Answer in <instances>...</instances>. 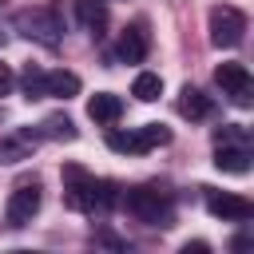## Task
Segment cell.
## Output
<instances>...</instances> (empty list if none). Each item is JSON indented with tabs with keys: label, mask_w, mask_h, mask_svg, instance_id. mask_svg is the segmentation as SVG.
<instances>
[{
	"label": "cell",
	"mask_w": 254,
	"mask_h": 254,
	"mask_svg": "<svg viewBox=\"0 0 254 254\" xmlns=\"http://www.w3.org/2000/svg\"><path fill=\"white\" fill-rule=\"evenodd\" d=\"M16 28H20L28 40H36V44L56 48V44H60V32H64V20H60V12L48 4V8H28V12H20V16H16Z\"/></svg>",
	"instance_id": "6da1fadb"
},
{
	"label": "cell",
	"mask_w": 254,
	"mask_h": 254,
	"mask_svg": "<svg viewBox=\"0 0 254 254\" xmlns=\"http://www.w3.org/2000/svg\"><path fill=\"white\" fill-rule=\"evenodd\" d=\"M246 36V16L230 4H218L210 8V44L214 48H238Z\"/></svg>",
	"instance_id": "7a4b0ae2"
},
{
	"label": "cell",
	"mask_w": 254,
	"mask_h": 254,
	"mask_svg": "<svg viewBox=\"0 0 254 254\" xmlns=\"http://www.w3.org/2000/svg\"><path fill=\"white\" fill-rule=\"evenodd\" d=\"M64 202L71 210H87V214L95 210V179L75 163L64 167Z\"/></svg>",
	"instance_id": "3957f363"
},
{
	"label": "cell",
	"mask_w": 254,
	"mask_h": 254,
	"mask_svg": "<svg viewBox=\"0 0 254 254\" xmlns=\"http://www.w3.org/2000/svg\"><path fill=\"white\" fill-rule=\"evenodd\" d=\"M214 83L222 87V95H230L238 107H250V91H254V83H250V71H246V64H218L214 67Z\"/></svg>",
	"instance_id": "277c9868"
},
{
	"label": "cell",
	"mask_w": 254,
	"mask_h": 254,
	"mask_svg": "<svg viewBox=\"0 0 254 254\" xmlns=\"http://www.w3.org/2000/svg\"><path fill=\"white\" fill-rule=\"evenodd\" d=\"M36 210H40V183L32 179V183H20V187L8 194L4 218H8V226H28V222L36 218Z\"/></svg>",
	"instance_id": "5b68a950"
},
{
	"label": "cell",
	"mask_w": 254,
	"mask_h": 254,
	"mask_svg": "<svg viewBox=\"0 0 254 254\" xmlns=\"http://www.w3.org/2000/svg\"><path fill=\"white\" fill-rule=\"evenodd\" d=\"M123 202L139 222H167V198L155 187H131L123 194Z\"/></svg>",
	"instance_id": "8992f818"
},
{
	"label": "cell",
	"mask_w": 254,
	"mask_h": 254,
	"mask_svg": "<svg viewBox=\"0 0 254 254\" xmlns=\"http://www.w3.org/2000/svg\"><path fill=\"white\" fill-rule=\"evenodd\" d=\"M206 210H210L214 218H222V222H246V218L254 214L250 198H242V194H222V190H210V194H206Z\"/></svg>",
	"instance_id": "52a82bcc"
},
{
	"label": "cell",
	"mask_w": 254,
	"mask_h": 254,
	"mask_svg": "<svg viewBox=\"0 0 254 254\" xmlns=\"http://www.w3.org/2000/svg\"><path fill=\"white\" fill-rule=\"evenodd\" d=\"M214 167L226 171V175H246V171H250V151H246L242 143H218Z\"/></svg>",
	"instance_id": "ba28073f"
},
{
	"label": "cell",
	"mask_w": 254,
	"mask_h": 254,
	"mask_svg": "<svg viewBox=\"0 0 254 254\" xmlns=\"http://www.w3.org/2000/svg\"><path fill=\"white\" fill-rule=\"evenodd\" d=\"M119 60L123 64H143L147 60V32H143V24H135V28H127L119 36Z\"/></svg>",
	"instance_id": "9c48e42d"
},
{
	"label": "cell",
	"mask_w": 254,
	"mask_h": 254,
	"mask_svg": "<svg viewBox=\"0 0 254 254\" xmlns=\"http://www.w3.org/2000/svg\"><path fill=\"white\" fill-rule=\"evenodd\" d=\"M87 115H91L95 123H115V119L123 115V99L111 95V91H99V95L87 99Z\"/></svg>",
	"instance_id": "30bf717a"
},
{
	"label": "cell",
	"mask_w": 254,
	"mask_h": 254,
	"mask_svg": "<svg viewBox=\"0 0 254 254\" xmlns=\"http://www.w3.org/2000/svg\"><path fill=\"white\" fill-rule=\"evenodd\" d=\"M75 16H79V24L91 36H103V28H107V4L103 0H79L75 4Z\"/></svg>",
	"instance_id": "8fae6325"
},
{
	"label": "cell",
	"mask_w": 254,
	"mask_h": 254,
	"mask_svg": "<svg viewBox=\"0 0 254 254\" xmlns=\"http://www.w3.org/2000/svg\"><path fill=\"white\" fill-rule=\"evenodd\" d=\"M44 91L48 95H56V99H71V95H79V75L75 71H44Z\"/></svg>",
	"instance_id": "7c38bea8"
},
{
	"label": "cell",
	"mask_w": 254,
	"mask_h": 254,
	"mask_svg": "<svg viewBox=\"0 0 254 254\" xmlns=\"http://www.w3.org/2000/svg\"><path fill=\"white\" fill-rule=\"evenodd\" d=\"M210 107H214L210 95H202L198 87H183V91H179V115H183V119H206Z\"/></svg>",
	"instance_id": "4fadbf2b"
},
{
	"label": "cell",
	"mask_w": 254,
	"mask_h": 254,
	"mask_svg": "<svg viewBox=\"0 0 254 254\" xmlns=\"http://www.w3.org/2000/svg\"><path fill=\"white\" fill-rule=\"evenodd\" d=\"M131 95H135L139 103H155V99L163 95V75H155V71H139L135 83H131Z\"/></svg>",
	"instance_id": "5bb4252c"
},
{
	"label": "cell",
	"mask_w": 254,
	"mask_h": 254,
	"mask_svg": "<svg viewBox=\"0 0 254 254\" xmlns=\"http://www.w3.org/2000/svg\"><path fill=\"white\" fill-rule=\"evenodd\" d=\"M163 143H171V131H167L163 123H147V127L135 131V147H139V155L151 151V147H163Z\"/></svg>",
	"instance_id": "9a60e30c"
},
{
	"label": "cell",
	"mask_w": 254,
	"mask_h": 254,
	"mask_svg": "<svg viewBox=\"0 0 254 254\" xmlns=\"http://www.w3.org/2000/svg\"><path fill=\"white\" fill-rule=\"evenodd\" d=\"M20 87H24V95H28V99H44V95H48V91H44V71H40L36 64H28V67H24Z\"/></svg>",
	"instance_id": "2e32d148"
},
{
	"label": "cell",
	"mask_w": 254,
	"mask_h": 254,
	"mask_svg": "<svg viewBox=\"0 0 254 254\" xmlns=\"http://www.w3.org/2000/svg\"><path fill=\"white\" fill-rule=\"evenodd\" d=\"M44 135H52V139H75V123L67 115H48L44 119Z\"/></svg>",
	"instance_id": "e0dca14e"
},
{
	"label": "cell",
	"mask_w": 254,
	"mask_h": 254,
	"mask_svg": "<svg viewBox=\"0 0 254 254\" xmlns=\"http://www.w3.org/2000/svg\"><path fill=\"white\" fill-rule=\"evenodd\" d=\"M115 202H119V187H115L111 179H99V183H95V210H111ZM95 210H91V214H95Z\"/></svg>",
	"instance_id": "ac0fdd59"
},
{
	"label": "cell",
	"mask_w": 254,
	"mask_h": 254,
	"mask_svg": "<svg viewBox=\"0 0 254 254\" xmlns=\"http://www.w3.org/2000/svg\"><path fill=\"white\" fill-rule=\"evenodd\" d=\"M28 147H32V139H4V143H0V163H20V159H28Z\"/></svg>",
	"instance_id": "d6986e66"
},
{
	"label": "cell",
	"mask_w": 254,
	"mask_h": 254,
	"mask_svg": "<svg viewBox=\"0 0 254 254\" xmlns=\"http://www.w3.org/2000/svg\"><path fill=\"white\" fill-rule=\"evenodd\" d=\"M107 147L119 151V155H139V147H135V131H107Z\"/></svg>",
	"instance_id": "ffe728a7"
},
{
	"label": "cell",
	"mask_w": 254,
	"mask_h": 254,
	"mask_svg": "<svg viewBox=\"0 0 254 254\" xmlns=\"http://www.w3.org/2000/svg\"><path fill=\"white\" fill-rule=\"evenodd\" d=\"M214 143H242V147H246V131H242L238 123H226L222 131H214Z\"/></svg>",
	"instance_id": "44dd1931"
},
{
	"label": "cell",
	"mask_w": 254,
	"mask_h": 254,
	"mask_svg": "<svg viewBox=\"0 0 254 254\" xmlns=\"http://www.w3.org/2000/svg\"><path fill=\"white\" fill-rule=\"evenodd\" d=\"M16 87V75H12V67L8 64H0V95H8Z\"/></svg>",
	"instance_id": "7402d4cb"
},
{
	"label": "cell",
	"mask_w": 254,
	"mask_h": 254,
	"mask_svg": "<svg viewBox=\"0 0 254 254\" xmlns=\"http://www.w3.org/2000/svg\"><path fill=\"white\" fill-rule=\"evenodd\" d=\"M183 250H187V254H206V250H210V246H206V242H187V246H183Z\"/></svg>",
	"instance_id": "603a6c76"
}]
</instances>
